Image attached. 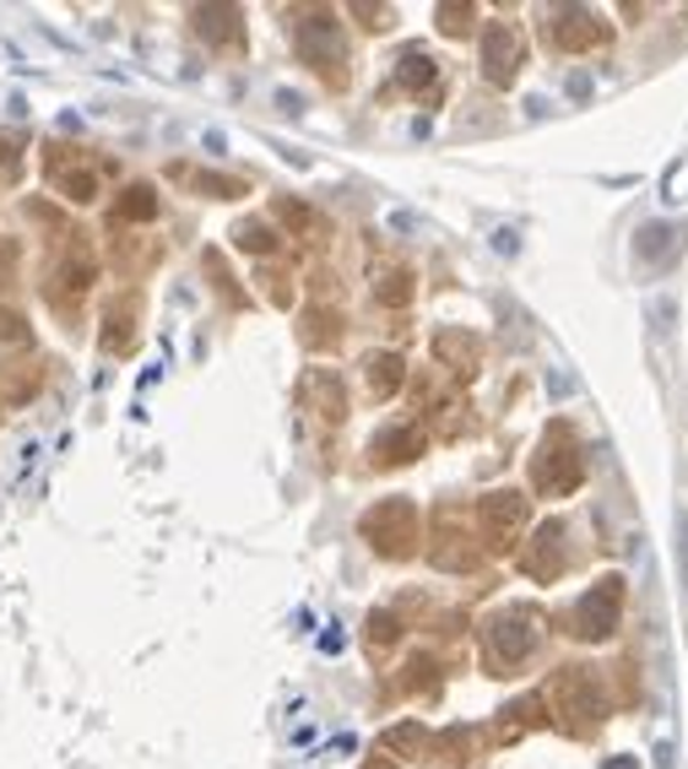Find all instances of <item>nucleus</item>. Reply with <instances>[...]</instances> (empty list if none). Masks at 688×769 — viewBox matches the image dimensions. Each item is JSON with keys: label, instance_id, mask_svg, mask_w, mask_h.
Masks as SVG:
<instances>
[{"label": "nucleus", "instance_id": "nucleus-1", "mask_svg": "<svg viewBox=\"0 0 688 769\" xmlns=\"http://www.w3.org/2000/svg\"><path fill=\"white\" fill-rule=\"evenodd\" d=\"M364 537L375 542L379 553L401 559V553L418 542V510H412L407 499H385V505H375V510L364 515Z\"/></svg>", "mask_w": 688, "mask_h": 769}, {"label": "nucleus", "instance_id": "nucleus-2", "mask_svg": "<svg viewBox=\"0 0 688 769\" xmlns=\"http://www.w3.org/2000/svg\"><path fill=\"white\" fill-rule=\"evenodd\" d=\"M619 607H624V580H602V585H591V596H580V607L569 613V635H580V640H602V635H613L619 629Z\"/></svg>", "mask_w": 688, "mask_h": 769}, {"label": "nucleus", "instance_id": "nucleus-3", "mask_svg": "<svg viewBox=\"0 0 688 769\" xmlns=\"http://www.w3.org/2000/svg\"><path fill=\"white\" fill-rule=\"evenodd\" d=\"M580 477H585V461H580V450H574V434H569V423H553V445H542L537 483H542L548 494H569V488H580Z\"/></svg>", "mask_w": 688, "mask_h": 769}, {"label": "nucleus", "instance_id": "nucleus-4", "mask_svg": "<svg viewBox=\"0 0 688 769\" xmlns=\"http://www.w3.org/2000/svg\"><path fill=\"white\" fill-rule=\"evenodd\" d=\"M537 618L531 613H499L494 624H488V661L494 667H520L526 656H531V645H537V629H531Z\"/></svg>", "mask_w": 688, "mask_h": 769}, {"label": "nucleus", "instance_id": "nucleus-5", "mask_svg": "<svg viewBox=\"0 0 688 769\" xmlns=\"http://www.w3.org/2000/svg\"><path fill=\"white\" fill-rule=\"evenodd\" d=\"M684 239H688L684 223H651V228H639V239H634V266L662 271L667 260L684 256Z\"/></svg>", "mask_w": 688, "mask_h": 769}, {"label": "nucleus", "instance_id": "nucleus-6", "mask_svg": "<svg viewBox=\"0 0 688 769\" xmlns=\"http://www.w3.org/2000/svg\"><path fill=\"white\" fill-rule=\"evenodd\" d=\"M299 55H304L320 76H331V71L342 65V39H336V22H331V17L299 22Z\"/></svg>", "mask_w": 688, "mask_h": 769}, {"label": "nucleus", "instance_id": "nucleus-7", "mask_svg": "<svg viewBox=\"0 0 688 769\" xmlns=\"http://www.w3.org/2000/svg\"><path fill=\"white\" fill-rule=\"evenodd\" d=\"M526 520V499L520 494H488L483 499V531H488V542H509V531Z\"/></svg>", "mask_w": 688, "mask_h": 769}, {"label": "nucleus", "instance_id": "nucleus-8", "mask_svg": "<svg viewBox=\"0 0 688 769\" xmlns=\"http://www.w3.org/2000/svg\"><path fill=\"white\" fill-rule=\"evenodd\" d=\"M515 65H520V44H515V33L488 28V39H483V71H488V82H515Z\"/></svg>", "mask_w": 688, "mask_h": 769}, {"label": "nucleus", "instance_id": "nucleus-9", "mask_svg": "<svg viewBox=\"0 0 688 769\" xmlns=\"http://www.w3.org/2000/svg\"><path fill=\"white\" fill-rule=\"evenodd\" d=\"M563 570V526H542L537 531V548L526 553V575L553 580Z\"/></svg>", "mask_w": 688, "mask_h": 769}, {"label": "nucleus", "instance_id": "nucleus-10", "mask_svg": "<svg viewBox=\"0 0 688 769\" xmlns=\"http://www.w3.org/2000/svg\"><path fill=\"white\" fill-rule=\"evenodd\" d=\"M396 82H401L407 93H418V87H429V82H434V61H429L423 50H407V55L396 61Z\"/></svg>", "mask_w": 688, "mask_h": 769}, {"label": "nucleus", "instance_id": "nucleus-11", "mask_svg": "<svg viewBox=\"0 0 688 769\" xmlns=\"http://www.w3.org/2000/svg\"><path fill=\"white\" fill-rule=\"evenodd\" d=\"M418 445H423V440H418L412 429H385L369 450H375L379 461H407V455H418Z\"/></svg>", "mask_w": 688, "mask_h": 769}, {"label": "nucleus", "instance_id": "nucleus-12", "mask_svg": "<svg viewBox=\"0 0 688 769\" xmlns=\"http://www.w3.org/2000/svg\"><path fill=\"white\" fill-rule=\"evenodd\" d=\"M234 22H239L234 6H201V11H195V28H201L206 39H234Z\"/></svg>", "mask_w": 688, "mask_h": 769}, {"label": "nucleus", "instance_id": "nucleus-13", "mask_svg": "<svg viewBox=\"0 0 688 769\" xmlns=\"http://www.w3.org/2000/svg\"><path fill=\"white\" fill-rule=\"evenodd\" d=\"M396 384H401V358H390V353L369 358V390H375V396H390Z\"/></svg>", "mask_w": 688, "mask_h": 769}, {"label": "nucleus", "instance_id": "nucleus-14", "mask_svg": "<svg viewBox=\"0 0 688 769\" xmlns=\"http://www.w3.org/2000/svg\"><path fill=\"white\" fill-rule=\"evenodd\" d=\"M375 299L379 304H407V299H412V277H407V271H385L379 288H375Z\"/></svg>", "mask_w": 688, "mask_h": 769}, {"label": "nucleus", "instance_id": "nucleus-15", "mask_svg": "<svg viewBox=\"0 0 688 769\" xmlns=\"http://www.w3.org/2000/svg\"><path fill=\"white\" fill-rule=\"evenodd\" d=\"M152 212H158V195L147 185H130L126 201H120V217H152Z\"/></svg>", "mask_w": 688, "mask_h": 769}, {"label": "nucleus", "instance_id": "nucleus-16", "mask_svg": "<svg viewBox=\"0 0 688 769\" xmlns=\"http://www.w3.org/2000/svg\"><path fill=\"white\" fill-rule=\"evenodd\" d=\"M239 245H245V250H271V234H266L260 223H245V228H239Z\"/></svg>", "mask_w": 688, "mask_h": 769}, {"label": "nucleus", "instance_id": "nucleus-17", "mask_svg": "<svg viewBox=\"0 0 688 769\" xmlns=\"http://www.w3.org/2000/svg\"><path fill=\"white\" fill-rule=\"evenodd\" d=\"M22 336H28V331H22V321L0 310V342H22Z\"/></svg>", "mask_w": 688, "mask_h": 769}, {"label": "nucleus", "instance_id": "nucleus-18", "mask_svg": "<svg viewBox=\"0 0 688 769\" xmlns=\"http://www.w3.org/2000/svg\"><path fill=\"white\" fill-rule=\"evenodd\" d=\"M439 17H444V22H439L444 33H461V28H466V11H455V6H444Z\"/></svg>", "mask_w": 688, "mask_h": 769}, {"label": "nucleus", "instance_id": "nucleus-19", "mask_svg": "<svg viewBox=\"0 0 688 769\" xmlns=\"http://www.w3.org/2000/svg\"><path fill=\"white\" fill-rule=\"evenodd\" d=\"M678 537H684V580H688V515H678Z\"/></svg>", "mask_w": 688, "mask_h": 769}, {"label": "nucleus", "instance_id": "nucleus-20", "mask_svg": "<svg viewBox=\"0 0 688 769\" xmlns=\"http://www.w3.org/2000/svg\"><path fill=\"white\" fill-rule=\"evenodd\" d=\"M602 769H639V765H634V759H608Z\"/></svg>", "mask_w": 688, "mask_h": 769}, {"label": "nucleus", "instance_id": "nucleus-21", "mask_svg": "<svg viewBox=\"0 0 688 769\" xmlns=\"http://www.w3.org/2000/svg\"><path fill=\"white\" fill-rule=\"evenodd\" d=\"M379 769H385V765H379Z\"/></svg>", "mask_w": 688, "mask_h": 769}]
</instances>
